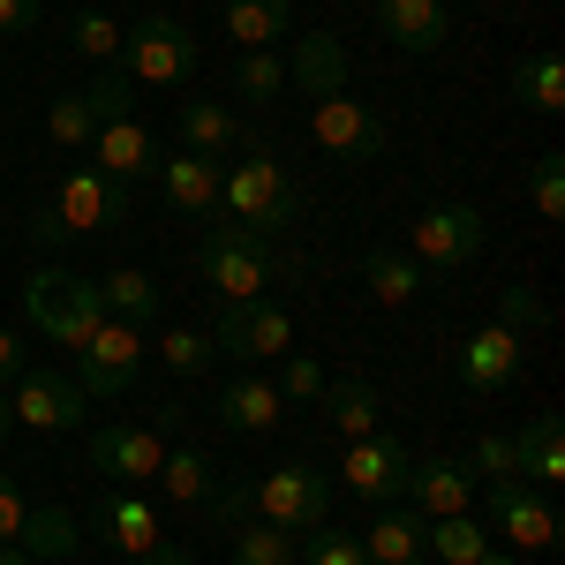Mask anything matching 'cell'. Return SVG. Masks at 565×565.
Listing matches in <instances>:
<instances>
[{"label":"cell","mask_w":565,"mask_h":565,"mask_svg":"<svg viewBox=\"0 0 565 565\" xmlns=\"http://www.w3.org/2000/svg\"><path fill=\"white\" fill-rule=\"evenodd\" d=\"M212 482H218V476H212V460H204L196 445H181V452H167V468H159V490H167V505H181V513H196Z\"/></svg>","instance_id":"d6a6232c"},{"label":"cell","mask_w":565,"mask_h":565,"mask_svg":"<svg viewBox=\"0 0 565 565\" xmlns=\"http://www.w3.org/2000/svg\"><path fill=\"white\" fill-rule=\"evenodd\" d=\"M377 31L399 53H437V45H452V8L445 0H377Z\"/></svg>","instance_id":"ffe728a7"},{"label":"cell","mask_w":565,"mask_h":565,"mask_svg":"<svg viewBox=\"0 0 565 565\" xmlns=\"http://www.w3.org/2000/svg\"><path fill=\"white\" fill-rule=\"evenodd\" d=\"M399 505H415L423 521H445V513H468L476 505V476L460 460H407V482H399Z\"/></svg>","instance_id":"2e32d148"},{"label":"cell","mask_w":565,"mask_h":565,"mask_svg":"<svg viewBox=\"0 0 565 565\" xmlns=\"http://www.w3.org/2000/svg\"><path fill=\"white\" fill-rule=\"evenodd\" d=\"M490 527H498L513 551H558V505L521 476L490 482Z\"/></svg>","instance_id":"8fae6325"},{"label":"cell","mask_w":565,"mask_h":565,"mask_svg":"<svg viewBox=\"0 0 565 565\" xmlns=\"http://www.w3.org/2000/svg\"><path fill=\"white\" fill-rule=\"evenodd\" d=\"M309 136H317V151H332V159H377V151H385L377 106H362L354 90L317 98V106H309Z\"/></svg>","instance_id":"7c38bea8"},{"label":"cell","mask_w":565,"mask_h":565,"mask_svg":"<svg viewBox=\"0 0 565 565\" xmlns=\"http://www.w3.org/2000/svg\"><path fill=\"white\" fill-rule=\"evenodd\" d=\"M196 61H204L196 31L151 8V15H136L129 31H121V61H114V68L143 90V84H189V76H196Z\"/></svg>","instance_id":"277c9868"},{"label":"cell","mask_w":565,"mask_h":565,"mask_svg":"<svg viewBox=\"0 0 565 565\" xmlns=\"http://www.w3.org/2000/svg\"><path fill=\"white\" fill-rule=\"evenodd\" d=\"M136 370H143V332L121 324V317H106L84 348H76V385H84V399H121L136 385Z\"/></svg>","instance_id":"ba28073f"},{"label":"cell","mask_w":565,"mask_h":565,"mask_svg":"<svg viewBox=\"0 0 565 565\" xmlns=\"http://www.w3.org/2000/svg\"><path fill=\"white\" fill-rule=\"evenodd\" d=\"M68 39H76V53H84V61H98V68H114V61H121V23H114L106 8H76Z\"/></svg>","instance_id":"8d00e7d4"},{"label":"cell","mask_w":565,"mask_h":565,"mask_svg":"<svg viewBox=\"0 0 565 565\" xmlns=\"http://www.w3.org/2000/svg\"><path fill=\"white\" fill-rule=\"evenodd\" d=\"M287 23H295V0H226V39L242 45V53L279 45V39H287Z\"/></svg>","instance_id":"f546056e"},{"label":"cell","mask_w":565,"mask_h":565,"mask_svg":"<svg viewBox=\"0 0 565 565\" xmlns=\"http://www.w3.org/2000/svg\"><path fill=\"white\" fill-rule=\"evenodd\" d=\"M423 513L415 505H377V521H370V535H362V551H370V565H423L430 558V543H423Z\"/></svg>","instance_id":"44dd1931"},{"label":"cell","mask_w":565,"mask_h":565,"mask_svg":"<svg viewBox=\"0 0 565 565\" xmlns=\"http://www.w3.org/2000/svg\"><path fill=\"white\" fill-rule=\"evenodd\" d=\"M212 348L234 362H271V354L295 348V317L279 302H226L212 324Z\"/></svg>","instance_id":"30bf717a"},{"label":"cell","mask_w":565,"mask_h":565,"mask_svg":"<svg viewBox=\"0 0 565 565\" xmlns=\"http://www.w3.org/2000/svg\"><path fill=\"white\" fill-rule=\"evenodd\" d=\"M513 98H521L527 114H543V121H558V114H565V61L551 53V45L521 53V68H513Z\"/></svg>","instance_id":"4316f807"},{"label":"cell","mask_w":565,"mask_h":565,"mask_svg":"<svg viewBox=\"0 0 565 565\" xmlns=\"http://www.w3.org/2000/svg\"><path fill=\"white\" fill-rule=\"evenodd\" d=\"M279 90H287V61H279V45H257V53L234 61V98H242V106H279Z\"/></svg>","instance_id":"1f68e13d"},{"label":"cell","mask_w":565,"mask_h":565,"mask_svg":"<svg viewBox=\"0 0 565 565\" xmlns=\"http://www.w3.org/2000/svg\"><path fill=\"white\" fill-rule=\"evenodd\" d=\"M98 302H106V317H121V324H136V332H151V324H159V279L136 271V264H121V271L98 279Z\"/></svg>","instance_id":"83f0119b"},{"label":"cell","mask_w":565,"mask_h":565,"mask_svg":"<svg viewBox=\"0 0 565 565\" xmlns=\"http://www.w3.org/2000/svg\"><path fill=\"white\" fill-rule=\"evenodd\" d=\"M90 535L98 543H114V551H129V558H151L167 535H159V505L143 498V490H121V498H106L98 513H90Z\"/></svg>","instance_id":"d6986e66"},{"label":"cell","mask_w":565,"mask_h":565,"mask_svg":"<svg viewBox=\"0 0 565 565\" xmlns=\"http://www.w3.org/2000/svg\"><path fill=\"white\" fill-rule=\"evenodd\" d=\"M234 565H295V535L271 521H242L234 527Z\"/></svg>","instance_id":"d590c367"},{"label":"cell","mask_w":565,"mask_h":565,"mask_svg":"<svg viewBox=\"0 0 565 565\" xmlns=\"http://www.w3.org/2000/svg\"><path fill=\"white\" fill-rule=\"evenodd\" d=\"M8 415L23 423V430L39 437H61V430H84L90 399L76 377H61V370H23L15 385H8Z\"/></svg>","instance_id":"9c48e42d"},{"label":"cell","mask_w":565,"mask_h":565,"mask_svg":"<svg viewBox=\"0 0 565 565\" xmlns=\"http://www.w3.org/2000/svg\"><path fill=\"white\" fill-rule=\"evenodd\" d=\"M90 151H98V174L106 181H121V189H129V181H151L159 174V159H167V151H159V136L143 129V121H106V129L90 136Z\"/></svg>","instance_id":"ac0fdd59"},{"label":"cell","mask_w":565,"mask_h":565,"mask_svg":"<svg viewBox=\"0 0 565 565\" xmlns=\"http://www.w3.org/2000/svg\"><path fill=\"white\" fill-rule=\"evenodd\" d=\"M324 392V370L309 362V354H287V370H279V399H317Z\"/></svg>","instance_id":"f6af8a7d"},{"label":"cell","mask_w":565,"mask_h":565,"mask_svg":"<svg viewBox=\"0 0 565 565\" xmlns=\"http://www.w3.org/2000/svg\"><path fill=\"white\" fill-rule=\"evenodd\" d=\"M527 196H535V212L551 218V226L565 218V159H558V151H543V159H535V174H527Z\"/></svg>","instance_id":"b9f144b4"},{"label":"cell","mask_w":565,"mask_h":565,"mask_svg":"<svg viewBox=\"0 0 565 565\" xmlns=\"http://www.w3.org/2000/svg\"><path fill=\"white\" fill-rule=\"evenodd\" d=\"M196 271H204V287H212L218 302H264V287L279 271V249H271V234L234 218V226H212L196 242Z\"/></svg>","instance_id":"3957f363"},{"label":"cell","mask_w":565,"mask_h":565,"mask_svg":"<svg viewBox=\"0 0 565 565\" xmlns=\"http://www.w3.org/2000/svg\"><path fill=\"white\" fill-rule=\"evenodd\" d=\"M15 430V415H8V385H0V437Z\"/></svg>","instance_id":"816d5d0a"},{"label":"cell","mask_w":565,"mask_h":565,"mask_svg":"<svg viewBox=\"0 0 565 565\" xmlns=\"http://www.w3.org/2000/svg\"><path fill=\"white\" fill-rule=\"evenodd\" d=\"M279 415H287V399H279L271 377H234V385L218 392V430H234V437L279 430Z\"/></svg>","instance_id":"7402d4cb"},{"label":"cell","mask_w":565,"mask_h":565,"mask_svg":"<svg viewBox=\"0 0 565 565\" xmlns=\"http://www.w3.org/2000/svg\"><path fill=\"white\" fill-rule=\"evenodd\" d=\"M23 370H31V348H23V332H8V324H0V385H15Z\"/></svg>","instance_id":"c3c4849f"},{"label":"cell","mask_w":565,"mask_h":565,"mask_svg":"<svg viewBox=\"0 0 565 565\" xmlns=\"http://www.w3.org/2000/svg\"><path fill=\"white\" fill-rule=\"evenodd\" d=\"M90 468L114 476L121 490H151L159 468H167V445H159V430H136V423H98L90 430Z\"/></svg>","instance_id":"4fadbf2b"},{"label":"cell","mask_w":565,"mask_h":565,"mask_svg":"<svg viewBox=\"0 0 565 565\" xmlns=\"http://www.w3.org/2000/svg\"><path fill=\"white\" fill-rule=\"evenodd\" d=\"M407 445L392 430H370V437H354V445H340V482H348L354 498H370V505H392L399 498V482H407Z\"/></svg>","instance_id":"5bb4252c"},{"label":"cell","mask_w":565,"mask_h":565,"mask_svg":"<svg viewBox=\"0 0 565 565\" xmlns=\"http://www.w3.org/2000/svg\"><path fill=\"white\" fill-rule=\"evenodd\" d=\"M317 399H324V423L340 430V445L385 430V399H377V385H370V377H340V385L324 377V392H317Z\"/></svg>","instance_id":"cb8c5ba5"},{"label":"cell","mask_w":565,"mask_h":565,"mask_svg":"<svg viewBox=\"0 0 565 565\" xmlns=\"http://www.w3.org/2000/svg\"><path fill=\"white\" fill-rule=\"evenodd\" d=\"M84 106H90L98 129H106V121H129V114H136V84L121 76V68H98V76L84 84Z\"/></svg>","instance_id":"f35d334b"},{"label":"cell","mask_w":565,"mask_h":565,"mask_svg":"<svg viewBox=\"0 0 565 565\" xmlns=\"http://www.w3.org/2000/svg\"><path fill=\"white\" fill-rule=\"evenodd\" d=\"M498 324H505V332H543V324H551V309H543V295H535V287H505V302H498Z\"/></svg>","instance_id":"7bdbcfd3"},{"label":"cell","mask_w":565,"mask_h":565,"mask_svg":"<svg viewBox=\"0 0 565 565\" xmlns=\"http://www.w3.org/2000/svg\"><path fill=\"white\" fill-rule=\"evenodd\" d=\"M196 513L234 535L242 521H257V476H218L212 490H204V505H196Z\"/></svg>","instance_id":"e575fe53"},{"label":"cell","mask_w":565,"mask_h":565,"mask_svg":"<svg viewBox=\"0 0 565 565\" xmlns=\"http://www.w3.org/2000/svg\"><path fill=\"white\" fill-rule=\"evenodd\" d=\"M151 181H159V196H167L181 218H218V189H226L218 159H204V151H167Z\"/></svg>","instance_id":"9a60e30c"},{"label":"cell","mask_w":565,"mask_h":565,"mask_svg":"<svg viewBox=\"0 0 565 565\" xmlns=\"http://www.w3.org/2000/svg\"><path fill=\"white\" fill-rule=\"evenodd\" d=\"M482 242H490V234H482V212H476V204H430V212L407 226V257L430 264L437 279H452L460 264H476Z\"/></svg>","instance_id":"52a82bcc"},{"label":"cell","mask_w":565,"mask_h":565,"mask_svg":"<svg viewBox=\"0 0 565 565\" xmlns=\"http://www.w3.org/2000/svg\"><path fill=\"white\" fill-rule=\"evenodd\" d=\"M45 136H53L61 151H84L90 136H98V121H90V106H84V90H61V98L45 106Z\"/></svg>","instance_id":"74e56055"},{"label":"cell","mask_w":565,"mask_h":565,"mask_svg":"<svg viewBox=\"0 0 565 565\" xmlns=\"http://www.w3.org/2000/svg\"><path fill=\"white\" fill-rule=\"evenodd\" d=\"M23 505H31V498H23V490H15V476L0 468V543H15V527H23Z\"/></svg>","instance_id":"7dc6e473"},{"label":"cell","mask_w":565,"mask_h":565,"mask_svg":"<svg viewBox=\"0 0 565 565\" xmlns=\"http://www.w3.org/2000/svg\"><path fill=\"white\" fill-rule=\"evenodd\" d=\"M423 543H430L437 565H476L482 551H490V527H476L468 513H445V521L423 527Z\"/></svg>","instance_id":"836d02e7"},{"label":"cell","mask_w":565,"mask_h":565,"mask_svg":"<svg viewBox=\"0 0 565 565\" xmlns=\"http://www.w3.org/2000/svg\"><path fill=\"white\" fill-rule=\"evenodd\" d=\"M76 543H84V527H76L68 505H23V527H15V551L23 558L61 565V558H76Z\"/></svg>","instance_id":"d4e9b609"},{"label":"cell","mask_w":565,"mask_h":565,"mask_svg":"<svg viewBox=\"0 0 565 565\" xmlns=\"http://www.w3.org/2000/svg\"><path fill=\"white\" fill-rule=\"evenodd\" d=\"M287 84L302 90L309 106L332 98V90H348V45L332 39V31H309V39L295 45V61H287Z\"/></svg>","instance_id":"603a6c76"},{"label":"cell","mask_w":565,"mask_h":565,"mask_svg":"<svg viewBox=\"0 0 565 565\" xmlns=\"http://www.w3.org/2000/svg\"><path fill=\"white\" fill-rule=\"evenodd\" d=\"M362 279H370V295H377L385 309H407L415 295H423V264L399 257V249H370V257H362Z\"/></svg>","instance_id":"4dcf8cb0"},{"label":"cell","mask_w":565,"mask_h":565,"mask_svg":"<svg viewBox=\"0 0 565 565\" xmlns=\"http://www.w3.org/2000/svg\"><path fill=\"white\" fill-rule=\"evenodd\" d=\"M159 362H167L174 377H204L218 362V348H212V332H167V340H159Z\"/></svg>","instance_id":"60d3db41"},{"label":"cell","mask_w":565,"mask_h":565,"mask_svg":"<svg viewBox=\"0 0 565 565\" xmlns=\"http://www.w3.org/2000/svg\"><path fill=\"white\" fill-rule=\"evenodd\" d=\"M45 15V0H0V39H31Z\"/></svg>","instance_id":"bcb514c9"},{"label":"cell","mask_w":565,"mask_h":565,"mask_svg":"<svg viewBox=\"0 0 565 565\" xmlns=\"http://www.w3.org/2000/svg\"><path fill=\"white\" fill-rule=\"evenodd\" d=\"M23 317H31V332L53 340V348H84L90 332L106 324V302H98V279L61 271V264H39L23 279Z\"/></svg>","instance_id":"7a4b0ae2"},{"label":"cell","mask_w":565,"mask_h":565,"mask_svg":"<svg viewBox=\"0 0 565 565\" xmlns=\"http://www.w3.org/2000/svg\"><path fill=\"white\" fill-rule=\"evenodd\" d=\"M114 226H129V189L98 167H68L31 212V249H68L76 234H114Z\"/></svg>","instance_id":"6da1fadb"},{"label":"cell","mask_w":565,"mask_h":565,"mask_svg":"<svg viewBox=\"0 0 565 565\" xmlns=\"http://www.w3.org/2000/svg\"><path fill=\"white\" fill-rule=\"evenodd\" d=\"M257 521L271 527H324L332 521V476L309 468V460H279L271 476H257Z\"/></svg>","instance_id":"8992f818"},{"label":"cell","mask_w":565,"mask_h":565,"mask_svg":"<svg viewBox=\"0 0 565 565\" xmlns=\"http://www.w3.org/2000/svg\"><path fill=\"white\" fill-rule=\"evenodd\" d=\"M0 565H39V558H23V551H15V543H0Z\"/></svg>","instance_id":"681fc988"},{"label":"cell","mask_w":565,"mask_h":565,"mask_svg":"<svg viewBox=\"0 0 565 565\" xmlns=\"http://www.w3.org/2000/svg\"><path fill=\"white\" fill-rule=\"evenodd\" d=\"M513 377H521V332H505V324L468 332V348H460V385L476 392V399H498Z\"/></svg>","instance_id":"e0dca14e"},{"label":"cell","mask_w":565,"mask_h":565,"mask_svg":"<svg viewBox=\"0 0 565 565\" xmlns=\"http://www.w3.org/2000/svg\"><path fill=\"white\" fill-rule=\"evenodd\" d=\"M218 204L242 218V226H257V234H271V226H287L295 218V181H287V167H279V151L271 143H249V159L226 174V189H218Z\"/></svg>","instance_id":"5b68a950"},{"label":"cell","mask_w":565,"mask_h":565,"mask_svg":"<svg viewBox=\"0 0 565 565\" xmlns=\"http://www.w3.org/2000/svg\"><path fill=\"white\" fill-rule=\"evenodd\" d=\"M309 543L295 551V565H370V551H362V535H348V527H302Z\"/></svg>","instance_id":"ab89813d"},{"label":"cell","mask_w":565,"mask_h":565,"mask_svg":"<svg viewBox=\"0 0 565 565\" xmlns=\"http://www.w3.org/2000/svg\"><path fill=\"white\" fill-rule=\"evenodd\" d=\"M476 565H513V551H498V543H490V551H482Z\"/></svg>","instance_id":"f907efd6"},{"label":"cell","mask_w":565,"mask_h":565,"mask_svg":"<svg viewBox=\"0 0 565 565\" xmlns=\"http://www.w3.org/2000/svg\"><path fill=\"white\" fill-rule=\"evenodd\" d=\"M174 121H181V151H204V159H226V151L242 143V121H234L218 98H189Z\"/></svg>","instance_id":"f1b7e54d"},{"label":"cell","mask_w":565,"mask_h":565,"mask_svg":"<svg viewBox=\"0 0 565 565\" xmlns=\"http://www.w3.org/2000/svg\"><path fill=\"white\" fill-rule=\"evenodd\" d=\"M460 468H468L476 482H498V476H513V437H498V430H490V437H476Z\"/></svg>","instance_id":"ee69618b"},{"label":"cell","mask_w":565,"mask_h":565,"mask_svg":"<svg viewBox=\"0 0 565 565\" xmlns=\"http://www.w3.org/2000/svg\"><path fill=\"white\" fill-rule=\"evenodd\" d=\"M513 476L543 482V490H558V482H565V430H558V415H551V407L513 437Z\"/></svg>","instance_id":"484cf974"}]
</instances>
